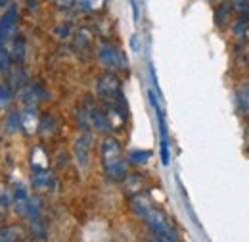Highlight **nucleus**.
<instances>
[{
  "label": "nucleus",
  "instance_id": "obj_1",
  "mask_svg": "<svg viewBox=\"0 0 249 242\" xmlns=\"http://www.w3.org/2000/svg\"><path fill=\"white\" fill-rule=\"evenodd\" d=\"M102 165L106 169V175L113 181H123L126 177V165L121 158V144L113 137H107L102 142Z\"/></svg>",
  "mask_w": 249,
  "mask_h": 242
},
{
  "label": "nucleus",
  "instance_id": "obj_2",
  "mask_svg": "<svg viewBox=\"0 0 249 242\" xmlns=\"http://www.w3.org/2000/svg\"><path fill=\"white\" fill-rule=\"evenodd\" d=\"M146 225L150 227V231L156 235L159 241H177V233H175V229L169 225V221H167V217L163 215V213L159 212V210H150V212L146 213Z\"/></svg>",
  "mask_w": 249,
  "mask_h": 242
},
{
  "label": "nucleus",
  "instance_id": "obj_3",
  "mask_svg": "<svg viewBox=\"0 0 249 242\" xmlns=\"http://www.w3.org/2000/svg\"><path fill=\"white\" fill-rule=\"evenodd\" d=\"M96 92L102 100H117L121 94V81L115 73H104L96 79Z\"/></svg>",
  "mask_w": 249,
  "mask_h": 242
},
{
  "label": "nucleus",
  "instance_id": "obj_4",
  "mask_svg": "<svg viewBox=\"0 0 249 242\" xmlns=\"http://www.w3.org/2000/svg\"><path fill=\"white\" fill-rule=\"evenodd\" d=\"M90 142H92V137L89 133H83L75 141V158L81 167H89L90 163Z\"/></svg>",
  "mask_w": 249,
  "mask_h": 242
},
{
  "label": "nucleus",
  "instance_id": "obj_5",
  "mask_svg": "<svg viewBox=\"0 0 249 242\" xmlns=\"http://www.w3.org/2000/svg\"><path fill=\"white\" fill-rule=\"evenodd\" d=\"M98 58H100V61H102L106 67H109V69H119L124 63L121 52H119L117 48L109 46V44H104V46L98 50Z\"/></svg>",
  "mask_w": 249,
  "mask_h": 242
},
{
  "label": "nucleus",
  "instance_id": "obj_6",
  "mask_svg": "<svg viewBox=\"0 0 249 242\" xmlns=\"http://www.w3.org/2000/svg\"><path fill=\"white\" fill-rule=\"evenodd\" d=\"M16 23H18V6L12 4V6L4 12V16L0 18V46H2L4 40L10 37V33L14 31Z\"/></svg>",
  "mask_w": 249,
  "mask_h": 242
},
{
  "label": "nucleus",
  "instance_id": "obj_7",
  "mask_svg": "<svg viewBox=\"0 0 249 242\" xmlns=\"http://www.w3.org/2000/svg\"><path fill=\"white\" fill-rule=\"evenodd\" d=\"M230 14H232V8L230 4H218L217 10H215V23H217L218 29H224L228 20H230Z\"/></svg>",
  "mask_w": 249,
  "mask_h": 242
},
{
  "label": "nucleus",
  "instance_id": "obj_8",
  "mask_svg": "<svg viewBox=\"0 0 249 242\" xmlns=\"http://www.w3.org/2000/svg\"><path fill=\"white\" fill-rule=\"evenodd\" d=\"M90 121H92V125L98 131H109V129H111V123L107 120V114H104V112H100V110H92Z\"/></svg>",
  "mask_w": 249,
  "mask_h": 242
},
{
  "label": "nucleus",
  "instance_id": "obj_9",
  "mask_svg": "<svg viewBox=\"0 0 249 242\" xmlns=\"http://www.w3.org/2000/svg\"><path fill=\"white\" fill-rule=\"evenodd\" d=\"M236 98H238V106H240V110H242L246 116H249V81L248 83H244V85L238 89Z\"/></svg>",
  "mask_w": 249,
  "mask_h": 242
},
{
  "label": "nucleus",
  "instance_id": "obj_10",
  "mask_svg": "<svg viewBox=\"0 0 249 242\" xmlns=\"http://www.w3.org/2000/svg\"><path fill=\"white\" fill-rule=\"evenodd\" d=\"M124 181H126V192H130V194H134V196H136L140 190H144V181H142V177H140L138 173L124 177Z\"/></svg>",
  "mask_w": 249,
  "mask_h": 242
},
{
  "label": "nucleus",
  "instance_id": "obj_11",
  "mask_svg": "<svg viewBox=\"0 0 249 242\" xmlns=\"http://www.w3.org/2000/svg\"><path fill=\"white\" fill-rule=\"evenodd\" d=\"M248 29H249V14H242L240 20H238L236 25H234V37H236L238 40L244 39V37L248 35Z\"/></svg>",
  "mask_w": 249,
  "mask_h": 242
},
{
  "label": "nucleus",
  "instance_id": "obj_12",
  "mask_svg": "<svg viewBox=\"0 0 249 242\" xmlns=\"http://www.w3.org/2000/svg\"><path fill=\"white\" fill-rule=\"evenodd\" d=\"M33 184L35 188H46L50 184V171L44 169V171H35L33 175Z\"/></svg>",
  "mask_w": 249,
  "mask_h": 242
},
{
  "label": "nucleus",
  "instance_id": "obj_13",
  "mask_svg": "<svg viewBox=\"0 0 249 242\" xmlns=\"http://www.w3.org/2000/svg\"><path fill=\"white\" fill-rule=\"evenodd\" d=\"M128 160L132 163H148L152 160V152L150 150H130L128 152Z\"/></svg>",
  "mask_w": 249,
  "mask_h": 242
},
{
  "label": "nucleus",
  "instance_id": "obj_14",
  "mask_svg": "<svg viewBox=\"0 0 249 242\" xmlns=\"http://www.w3.org/2000/svg\"><path fill=\"white\" fill-rule=\"evenodd\" d=\"M6 129L10 133H16L18 129H21V114L19 112H12L8 118H6Z\"/></svg>",
  "mask_w": 249,
  "mask_h": 242
},
{
  "label": "nucleus",
  "instance_id": "obj_15",
  "mask_svg": "<svg viewBox=\"0 0 249 242\" xmlns=\"http://www.w3.org/2000/svg\"><path fill=\"white\" fill-rule=\"evenodd\" d=\"M19 237H23V231L19 227H8L0 231V241H16Z\"/></svg>",
  "mask_w": 249,
  "mask_h": 242
},
{
  "label": "nucleus",
  "instance_id": "obj_16",
  "mask_svg": "<svg viewBox=\"0 0 249 242\" xmlns=\"http://www.w3.org/2000/svg\"><path fill=\"white\" fill-rule=\"evenodd\" d=\"M10 100H12V92L0 81V108H6L10 104Z\"/></svg>",
  "mask_w": 249,
  "mask_h": 242
},
{
  "label": "nucleus",
  "instance_id": "obj_17",
  "mask_svg": "<svg viewBox=\"0 0 249 242\" xmlns=\"http://www.w3.org/2000/svg\"><path fill=\"white\" fill-rule=\"evenodd\" d=\"M23 50H25L23 40H19V39H18V40H16V46H14V60L18 61V63L23 60V56H25V52H23Z\"/></svg>",
  "mask_w": 249,
  "mask_h": 242
},
{
  "label": "nucleus",
  "instance_id": "obj_18",
  "mask_svg": "<svg viewBox=\"0 0 249 242\" xmlns=\"http://www.w3.org/2000/svg\"><path fill=\"white\" fill-rule=\"evenodd\" d=\"M238 60L244 67H249V44H242V48L238 50Z\"/></svg>",
  "mask_w": 249,
  "mask_h": 242
},
{
  "label": "nucleus",
  "instance_id": "obj_19",
  "mask_svg": "<svg viewBox=\"0 0 249 242\" xmlns=\"http://www.w3.org/2000/svg\"><path fill=\"white\" fill-rule=\"evenodd\" d=\"M79 4L83 8H87V10H94V8H100L102 0H79Z\"/></svg>",
  "mask_w": 249,
  "mask_h": 242
},
{
  "label": "nucleus",
  "instance_id": "obj_20",
  "mask_svg": "<svg viewBox=\"0 0 249 242\" xmlns=\"http://www.w3.org/2000/svg\"><path fill=\"white\" fill-rule=\"evenodd\" d=\"M73 4H75V0H56V6H58V8H62V10L71 8Z\"/></svg>",
  "mask_w": 249,
  "mask_h": 242
},
{
  "label": "nucleus",
  "instance_id": "obj_21",
  "mask_svg": "<svg viewBox=\"0 0 249 242\" xmlns=\"http://www.w3.org/2000/svg\"><path fill=\"white\" fill-rule=\"evenodd\" d=\"M130 46H132V50H134V52H138V39H136V35L130 39Z\"/></svg>",
  "mask_w": 249,
  "mask_h": 242
},
{
  "label": "nucleus",
  "instance_id": "obj_22",
  "mask_svg": "<svg viewBox=\"0 0 249 242\" xmlns=\"http://www.w3.org/2000/svg\"><path fill=\"white\" fill-rule=\"evenodd\" d=\"M56 33H60V35H67V33H69V29H65V27H58V29H56Z\"/></svg>",
  "mask_w": 249,
  "mask_h": 242
},
{
  "label": "nucleus",
  "instance_id": "obj_23",
  "mask_svg": "<svg viewBox=\"0 0 249 242\" xmlns=\"http://www.w3.org/2000/svg\"><path fill=\"white\" fill-rule=\"evenodd\" d=\"M4 4H6V0H0V8H2V6H4Z\"/></svg>",
  "mask_w": 249,
  "mask_h": 242
}]
</instances>
